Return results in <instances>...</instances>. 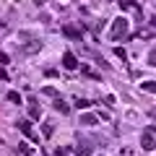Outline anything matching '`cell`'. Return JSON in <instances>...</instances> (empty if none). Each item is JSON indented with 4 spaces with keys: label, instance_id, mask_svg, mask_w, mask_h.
Wrapping results in <instances>:
<instances>
[{
    "label": "cell",
    "instance_id": "6da1fadb",
    "mask_svg": "<svg viewBox=\"0 0 156 156\" xmlns=\"http://www.w3.org/2000/svg\"><path fill=\"white\" fill-rule=\"evenodd\" d=\"M128 29H130V23H128V18H125V16L115 18V21H112V31H109V39H112V42H117L120 37H125V34H128Z\"/></svg>",
    "mask_w": 156,
    "mask_h": 156
},
{
    "label": "cell",
    "instance_id": "7a4b0ae2",
    "mask_svg": "<svg viewBox=\"0 0 156 156\" xmlns=\"http://www.w3.org/2000/svg\"><path fill=\"white\" fill-rule=\"evenodd\" d=\"M140 146H143V151H154V148H156V140H154V130H146V133L140 135Z\"/></svg>",
    "mask_w": 156,
    "mask_h": 156
},
{
    "label": "cell",
    "instance_id": "3957f363",
    "mask_svg": "<svg viewBox=\"0 0 156 156\" xmlns=\"http://www.w3.org/2000/svg\"><path fill=\"white\" fill-rule=\"evenodd\" d=\"M62 68H65V70H76L78 68V57L73 55V52H65V55H62Z\"/></svg>",
    "mask_w": 156,
    "mask_h": 156
},
{
    "label": "cell",
    "instance_id": "277c9868",
    "mask_svg": "<svg viewBox=\"0 0 156 156\" xmlns=\"http://www.w3.org/2000/svg\"><path fill=\"white\" fill-rule=\"evenodd\" d=\"M29 117L31 120H39L42 117V107L37 104V99H29Z\"/></svg>",
    "mask_w": 156,
    "mask_h": 156
},
{
    "label": "cell",
    "instance_id": "5b68a950",
    "mask_svg": "<svg viewBox=\"0 0 156 156\" xmlns=\"http://www.w3.org/2000/svg\"><path fill=\"white\" fill-rule=\"evenodd\" d=\"M76 156H91V143H89V140H78Z\"/></svg>",
    "mask_w": 156,
    "mask_h": 156
},
{
    "label": "cell",
    "instance_id": "8992f818",
    "mask_svg": "<svg viewBox=\"0 0 156 156\" xmlns=\"http://www.w3.org/2000/svg\"><path fill=\"white\" fill-rule=\"evenodd\" d=\"M96 122H99L96 115H81V125H86V128H94Z\"/></svg>",
    "mask_w": 156,
    "mask_h": 156
},
{
    "label": "cell",
    "instance_id": "52a82bcc",
    "mask_svg": "<svg viewBox=\"0 0 156 156\" xmlns=\"http://www.w3.org/2000/svg\"><path fill=\"white\" fill-rule=\"evenodd\" d=\"M62 34L70 37V39H81V29H76V26H65V29H62Z\"/></svg>",
    "mask_w": 156,
    "mask_h": 156
},
{
    "label": "cell",
    "instance_id": "ba28073f",
    "mask_svg": "<svg viewBox=\"0 0 156 156\" xmlns=\"http://www.w3.org/2000/svg\"><path fill=\"white\" fill-rule=\"evenodd\" d=\"M55 109L60 112V115H70V104H65L62 99H55Z\"/></svg>",
    "mask_w": 156,
    "mask_h": 156
},
{
    "label": "cell",
    "instance_id": "9c48e42d",
    "mask_svg": "<svg viewBox=\"0 0 156 156\" xmlns=\"http://www.w3.org/2000/svg\"><path fill=\"white\" fill-rule=\"evenodd\" d=\"M18 128H21V133H23V135H34L31 122H29V120H18Z\"/></svg>",
    "mask_w": 156,
    "mask_h": 156
},
{
    "label": "cell",
    "instance_id": "30bf717a",
    "mask_svg": "<svg viewBox=\"0 0 156 156\" xmlns=\"http://www.w3.org/2000/svg\"><path fill=\"white\" fill-rule=\"evenodd\" d=\"M140 89L148 91V94H156V81H143V83H140Z\"/></svg>",
    "mask_w": 156,
    "mask_h": 156
},
{
    "label": "cell",
    "instance_id": "8fae6325",
    "mask_svg": "<svg viewBox=\"0 0 156 156\" xmlns=\"http://www.w3.org/2000/svg\"><path fill=\"white\" fill-rule=\"evenodd\" d=\"M8 101H13V104H21V94H18V91H8Z\"/></svg>",
    "mask_w": 156,
    "mask_h": 156
},
{
    "label": "cell",
    "instance_id": "7c38bea8",
    "mask_svg": "<svg viewBox=\"0 0 156 156\" xmlns=\"http://www.w3.org/2000/svg\"><path fill=\"white\" fill-rule=\"evenodd\" d=\"M76 107H78V109H89L91 101H89V99H78V101H76Z\"/></svg>",
    "mask_w": 156,
    "mask_h": 156
},
{
    "label": "cell",
    "instance_id": "4fadbf2b",
    "mask_svg": "<svg viewBox=\"0 0 156 156\" xmlns=\"http://www.w3.org/2000/svg\"><path fill=\"white\" fill-rule=\"evenodd\" d=\"M148 65H151V68H156V50H151V52H148Z\"/></svg>",
    "mask_w": 156,
    "mask_h": 156
},
{
    "label": "cell",
    "instance_id": "5bb4252c",
    "mask_svg": "<svg viewBox=\"0 0 156 156\" xmlns=\"http://www.w3.org/2000/svg\"><path fill=\"white\" fill-rule=\"evenodd\" d=\"M120 8H135L133 0H120Z\"/></svg>",
    "mask_w": 156,
    "mask_h": 156
},
{
    "label": "cell",
    "instance_id": "9a60e30c",
    "mask_svg": "<svg viewBox=\"0 0 156 156\" xmlns=\"http://www.w3.org/2000/svg\"><path fill=\"white\" fill-rule=\"evenodd\" d=\"M115 55H117V57H120V60H122V62H125V60H128V55H125V50H120V47H117V50H115Z\"/></svg>",
    "mask_w": 156,
    "mask_h": 156
},
{
    "label": "cell",
    "instance_id": "2e32d148",
    "mask_svg": "<svg viewBox=\"0 0 156 156\" xmlns=\"http://www.w3.org/2000/svg\"><path fill=\"white\" fill-rule=\"evenodd\" d=\"M21 151H23V154H26V156H37V154H34V151H31V148H29V146H26V143H21Z\"/></svg>",
    "mask_w": 156,
    "mask_h": 156
},
{
    "label": "cell",
    "instance_id": "e0dca14e",
    "mask_svg": "<svg viewBox=\"0 0 156 156\" xmlns=\"http://www.w3.org/2000/svg\"><path fill=\"white\" fill-rule=\"evenodd\" d=\"M154 115H156V112H154Z\"/></svg>",
    "mask_w": 156,
    "mask_h": 156
}]
</instances>
